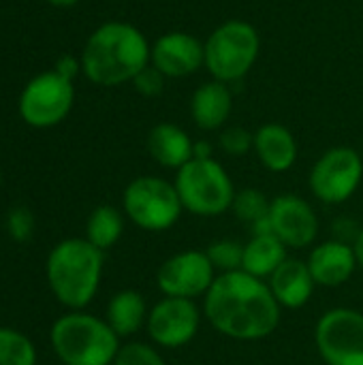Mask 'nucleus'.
<instances>
[{
	"mask_svg": "<svg viewBox=\"0 0 363 365\" xmlns=\"http://www.w3.org/2000/svg\"><path fill=\"white\" fill-rule=\"evenodd\" d=\"M218 145L225 154L229 156H244L252 152L255 145V133L242 128V126H229L223 128L218 135Z\"/></svg>",
	"mask_w": 363,
	"mask_h": 365,
	"instance_id": "bb28decb",
	"label": "nucleus"
},
{
	"mask_svg": "<svg viewBox=\"0 0 363 365\" xmlns=\"http://www.w3.org/2000/svg\"><path fill=\"white\" fill-rule=\"evenodd\" d=\"M0 365H36L32 340L11 327H0Z\"/></svg>",
	"mask_w": 363,
	"mask_h": 365,
	"instance_id": "5701e85b",
	"label": "nucleus"
},
{
	"mask_svg": "<svg viewBox=\"0 0 363 365\" xmlns=\"http://www.w3.org/2000/svg\"><path fill=\"white\" fill-rule=\"evenodd\" d=\"M152 43L128 21H105L81 49V73L101 88L131 83L150 64Z\"/></svg>",
	"mask_w": 363,
	"mask_h": 365,
	"instance_id": "f03ea898",
	"label": "nucleus"
},
{
	"mask_svg": "<svg viewBox=\"0 0 363 365\" xmlns=\"http://www.w3.org/2000/svg\"><path fill=\"white\" fill-rule=\"evenodd\" d=\"M165 81H167V77L156 68V66H152V64H148L131 83H133V88L141 94V96H145V98H154V96H158V94H163V90H165Z\"/></svg>",
	"mask_w": 363,
	"mask_h": 365,
	"instance_id": "cd10ccee",
	"label": "nucleus"
},
{
	"mask_svg": "<svg viewBox=\"0 0 363 365\" xmlns=\"http://www.w3.org/2000/svg\"><path fill=\"white\" fill-rule=\"evenodd\" d=\"M233 111V94L229 83L210 79L190 96V118L201 130H223Z\"/></svg>",
	"mask_w": 363,
	"mask_h": 365,
	"instance_id": "f3484780",
	"label": "nucleus"
},
{
	"mask_svg": "<svg viewBox=\"0 0 363 365\" xmlns=\"http://www.w3.org/2000/svg\"><path fill=\"white\" fill-rule=\"evenodd\" d=\"M150 64L156 66L167 79L195 75L205 66L203 41L184 30H169L152 43Z\"/></svg>",
	"mask_w": 363,
	"mask_h": 365,
	"instance_id": "4468645a",
	"label": "nucleus"
},
{
	"mask_svg": "<svg viewBox=\"0 0 363 365\" xmlns=\"http://www.w3.org/2000/svg\"><path fill=\"white\" fill-rule=\"evenodd\" d=\"M205 255L216 272L220 274L240 272L244 259V244H240L237 240H216L208 246Z\"/></svg>",
	"mask_w": 363,
	"mask_h": 365,
	"instance_id": "393cba45",
	"label": "nucleus"
},
{
	"mask_svg": "<svg viewBox=\"0 0 363 365\" xmlns=\"http://www.w3.org/2000/svg\"><path fill=\"white\" fill-rule=\"evenodd\" d=\"M315 342L327 365H363V314L353 308L327 310L315 327Z\"/></svg>",
	"mask_w": 363,
	"mask_h": 365,
	"instance_id": "9d476101",
	"label": "nucleus"
},
{
	"mask_svg": "<svg viewBox=\"0 0 363 365\" xmlns=\"http://www.w3.org/2000/svg\"><path fill=\"white\" fill-rule=\"evenodd\" d=\"M353 248H355V255H357V263H359V267H363V227L359 229V233H357V240H355Z\"/></svg>",
	"mask_w": 363,
	"mask_h": 365,
	"instance_id": "2f4dec72",
	"label": "nucleus"
},
{
	"mask_svg": "<svg viewBox=\"0 0 363 365\" xmlns=\"http://www.w3.org/2000/svg\"><path fill=\"white\" fill-rule=\"evenodd\" d=\"M287 259V246L274 233H252L250 242L244 244L242 272L263 280L270 278Z\"/></svg>",
	"mask_w": 363,
	"mask_h": 365,
	"instance_id": "aec40b11",
	"label": "nucleus"
},
{
	"mask_svg": "<svg viewBox=\"0 0 363 365\" xmlns=\"http://www.w3.org/2000/svg\"><path fill=\"white\" fill-rule=\"evenodd\" d=\"M175 190L184 212L201 218H216L231 210L235 186L227 169L214 158H193L175 171Z\"/></svg>",
	"mask_w": 363,
	"mask_h": 365,
	"instance_id": "423d86ee",
	"label": "nucleus"
},
{
	"mask_svg": "<svg viewBox=\"0 0 363 365\" xmlns=\"http://www.w3.org/2000/svg\"><path fill=\"white\" fill-rule=\"evenodd\" d=\"M105 257L86 237L58 242L45 263V276L53 297L68 310H83L101 287Z\"/></svg>",
	"mask_w": 363,
	"mask_h": 365,
	"instance_id": "7ed1b4c3",
	"label": "nucleus"
},
{
	"mask_svg": "<svg viewBox=\"0 0 363 365\" xmlns=\"http://www.w3.org/2000/svg\"><path fill=\"white\" fill-rule=\"evenodd\" d=\"M53 71H58L62 77H66V79L73 81V79L77 77V73L81 71V60L75 58V56H71V53H64V56H60V58L56 60Z\"/></svg>",
	"mask_w": 363,
	"mask_h": 365,
	"instance_id": "c756f323",
	"label": "nucleus"
},
{
	"mask_svg": "<svg viewBox=\"0 0 363 365\" xmlns=\"http://www.w3.org/2000/svg\"><path fill=\"white\" fill-rule=\"evenodd\" d=\"M216 280V269L205 250H184L160 263L156 284L165 297H205Z\"/></svg>",
	"mask_w": 363,
	"mask_h": 365,
	"instance_id": "9b49d317",
	"label": "nucleus"
},
{
	"mask_svg": "<svg viewBox=\"0 0 363 365\" xmlns=\"http://www.w3.org/2000/svg\"><path fill=\"white\" fill-rule=\"evenodd\" d=\"M113 365H165V359L160 357V353L143 342H128L124 346H120Z\"/></svg>",
	"mask_w": 363,
	"mask_h": 365,
	"instance_id": "a878e982",
	"label": "nucleus"
},
{
	"mask_svg": "<svg viewBox=\"0 0 363 365\" xmlns=\"http://www.w3.org/2000/svg\"><path fill=\"white\" fill-rule=\"evenodd\" d=\"M124 233L122 212L113 205H98L92 210L86 222V240L98 250H109Z\"/></svg>",
	"mask_w": 363,
	"mask_h": 365,
	"instance_id": "4be33fe9",
	"label": "nucleus"
},
{
	"mask_svg": "<svg viewBox=\"0 0 363 365\" xmlns=\"http://www.w3.org/2000/svg\"><path fill=\"white\" fill-rule=\"evenodd\" d=\"M203 312L218 334L242 342L263 340L280 325V304L267 282L242 269L216 276L205 293Z\"/></svg>",
	"mask_w": 363,
	"mask_h": 365,
	"instance_id": "f257e3e1",
	"label": "nucleus"
},
{
	"mask_svg": "<svg viewBox=\"0 0 363 365\" xmlns=\"http://www.w3.org/2000/svg\"><path fill=\"white\" fill-rule=\"evenodd\" d=\"M49 4H53V6H60V9H66V6H75L79 0H47Z\"/></svg>",
	"mask_w": 363,
	"mask_h": 365,
	"instance_id": "473e14b6",
	"label": "nucleus"
},
{
	"mask_svg": "<svg viewBox=\"0 0 363 365\" xmlns=\"http://www.w3.org/2000/svg\"><path fill=\"white\" fill-rule=\"evenodd\" d=\"M212 152H214L212 143H208V141H195L193 158H214V156H212Z\"/></svg>",
	"mask_w": 363,
	"mask_h": 365,
	"instance_id": "7c9ffc66",
	"label": "nucleus"
},
{
	"mask_svg": "<svg viewBox=\"0 0 363 365\" xmlns=\"http://www.w3.org/2000/svg\"><path fill=\"white\" fill-rule=\"evenodd\" d=\"M270 229L287 248H306L319 235V218L300 195H278L270 203Z\"/></svg>",
	"mask_w": 363,
	"mask_h": 365,
	"instance_id": "ddd939ff",
	"label": "nucleus"
},
{
	"mask_svg": "<svg viewBox=\"0 0 363 365\" xmlns=\"http://www.w3.org/2000/svg\"><path fill=\"white\" fill-rule=\"evenodd\" d=\"M0 184H2V171H0Z\"/></svg>",
	"mask_w": 363,
	"mask_h": 365,
	"instance_id": "72a5a7b5",
	"label": "nucleus"
},
{
	"mask_svg": "<svg viewBox=\"0 0 363 365\" xmlns=\"http://www.w3.org/2000/svg\"><path fill=\"white\" fill-rule=\"evenodd\" d=\"M148 312L150 310L145 308L143 295L133 289H126L109 299L105 321L118 334V338H128L145 325Z\"/></svg>",
	"mask_w": 363,
	"mask_h": 365,
	"instance_id": "412c9836",
	"label": "nucleus"
},
{
	"mask_svg": "<svg viewBox=\"0 0 363 365\" xmlns=\"http://www.w3.org/2000/svg\"><path fill=\"white\" fill-rule=\"evenodd\" d=\"M56 357L64 365H113L120 338L105 319L73 310L60 317L49 331Z\"/></svg>",
	"mask_w": 363,
	"mask_h": 365,
	"instance_id": "20e7f679",
	"label": "nucleus"
},
{
	"mask_svg": "<svg viewBox=\"0 0 363 365\" xmlns=\"http://www.w3.org/2000/svg\"><path fill=\"white\" fill-rule=\"evenodd\" d=\"M270 199L257 190V188H242L235 192L233 197V205H231V212L235 214L237 220L242 222H248V225H259L261 220L267 218L270 214Z\"/></svg>",
	"mask_w": 363,
	"mask_h": 365,
	"instance_id": "b1692460",
	"label": "nucleus"
},
{
	"mask_svg": "<svg viewBox=\"0 0 363 365\" xmlns=\"http://www.w3.org/2000/svg\"><path fill=\"white\" fill-rule=\"evenodd\" d=\"M201 312L193 299L184 297H163L156 302L145 321L150 340L163 349L186 346L199 331Z\"/></svg>",
	"mask_w": 363,
	"mask_h": 365,
	"instance_id": "f8f14e48",
	"label": "nucleus"
},
{
	"mask_svg": "<svg viewBox=\"0 0 363 365\" xmlns=\"http://www.w3.org/2000/svg\"><path fill=\"white\" fill-rule=\"evenodd\" d=\"M252 152L261 165L272 173H285L297 163V139L295 135L278 122H267L255 130Z\"/></svg>",
	"mask_w": 363,
	"mask_h": 365,
	"instance_id": "dca6fc26",
	"label": "nucleus"
},
{
	"mask_svg": "<svg viewBox=\"0 0 363 365\" xmlns=\"http://www.w3.org/2000/svg\"><path fill=\"white\" fill-rule=\"evenodd\" d=\"M75 86L58 71H45L32 77L17 101L19 118L32 128H51L73 109Z\"/></svg>",
	"mask_w": 363,
	"mask_h": 365,
	"instance_id": "6e6552de",
	"label": "nucleus"
},
{
	"mask_svg": "<svg viewBox=\"0 0 363 365\" xmlns=\"http://www.w3.org/2000/svg\"><path fill=\"white\" fill-rule=\"evenodd\" d=\"M193 148L195 141L178 124L160 122L148 133V152L165 169H182L193 160Z\"/></svg>",
	"mask_w": 363,
	"mask_h": 365,
	"instance_id": "6ab92c4d",
	"label": "nucleus"
},
{
	"mask_svg": "<svg viewBox=\"0 0 363 365\" xmlns=\"http://www.w3.org/2000/svg\"><path fill=\"white\" fill-rule=\"evenodd\" d=\"M122 210L133 225L150 233L171 229L184 212L175 184L156 175L135 178L124 188Z\"/></svg>",
	"mask_w": 363,
	"mask_h": 365,
	"instance_id": "0eeeda50",
	"label": "nucleus"
},
{
	"mask_svg": "<svg viewBox=\"0 0 363 365\" xmlns=\"http://www.w3.org/2000/svg\"><path fill=\"white\" fill-rule=\"evenodd\" d=\"M306 263L315 284L327 289H336L349 282L359 265L355 248L340 240H329L315 246Z\"/></svg>",
	"mask_w": 363,
	"mask_h": 365,
	"instance_id": "2eb2a0df",
	"label": "nucleus"
},
{
	"mask_svg": "<svg viewBox=\"0 0 363 365\" xmlns=\"http://www.w3.org/2000/svg\"><path fill=\"white\" fill-rule=\"evenodd\" d=\"M362 154L349 145H336L323 152L308 175L312 195L327 205L349 201L362 186Z\"/></svg>",
	"mask_w": 363,
	"mask_h": 365,
	"instance_id": "1a4fd4ad",
	"label": "nucleus"
},
{
	"mask_svg": "<svg viewBox=\"0 0 363 365\" xmlns=\"http://www.w3.org/2000/svg\"><path fill=\"white\" fill-rule=\"evenodd\" d=\"M205 66L212 79L223 83L242 81L259 60L261 34L244 19H227L203 41Z\"/></svg>",
	"mask_w": 363,
	"mask_h": 365,
	"instance_id": "39448f33",
	"label": "nucleus"
},
{
	"mask_svg": "<svg viewBox=\"0 0 363 365\" xmlns=\"http://www.w3.org/2000/svg\"><path fill=\"white\" fill-rule=\"evenodd\" d=\"M6 229L15 242H28L34 233V216L26 207H15L6 218Z\"/></svg>",
	"mask_w": 363,
	"mask_h": 365,
	"instance_id": "c85d7f7f",
	"label": "nucleus"
},
{
	"mask_svg": "<svg viewBox=\"0 0 363 365\" xmlns=\"http://www.w3.org/2000/svg\"><path fill=\"white\" fill-rule=\"evenodd\" d=\"M267 287H270L272 295L276 297V302L280 304V308L300 310L310 302L317 284L312 280L308 263H304L300 259H287L267 278Z\"/></svg>",
	"mask_w": 363,
	"mask_h": 365,
	"instance_id": "a211bd4d",
	"label": "nucleus"
}]
</instances>
